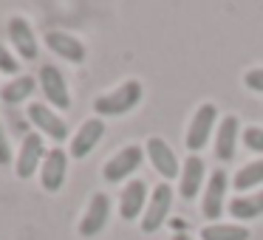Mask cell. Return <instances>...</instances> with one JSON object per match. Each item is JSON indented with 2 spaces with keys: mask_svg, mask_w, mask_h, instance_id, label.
I'll return each mask as SVG.
<instances>
[{
  "mask_svg": "<svg viewBox=\"0 0 263 240\" xmlns=\"http://www.w3.org/2000/svg\"><path fill=\"white\" fill-rule=\"evenodd\" d=\"M46 158V147H43V138L40 133H26L23 136V144H20V153H17V170L20 178H31L37 172V164H43Z\"/></svg>",
  "mask_w": 263,
  "mask_h": 240,
  "instance_id": "5b68a950",
  "label": "cell"
},
{
  "mask_svg": "<svg viewBox=\"0 0 263 240\" xmlns=\"http://www.w3.org/2000/svg\"><path fill=\"white\" fill-rule=\"evenodd\" d=\"M102 136H105V122L102 119L82 122V127L77 130V136L71 138V155H74V158H85V155L99 144Z\"/></svg>",
  "mask_w": 263,
  "mask_h": 240,
  "instance_id": "8fae6325",
  "label": "cell"
},
{
  "mask_svg": "<svg viewBox=\"0 0 263 240\" xmlns=\"http://www.w3.org/2000/svg\"><path fill=\"white\" fill-rule=\"evenodd\" d=\"M142 158H144V150H142V147H136V144H127V147H122L119 153H116L114 158H110L108 164L102 167L105 181H108V184H119V181H125V178L130 175V172H136V170H139Z\"/></svg>",
  "mask_w": 263,
  "mask_h": 240,
  "instance_id": "7a4b0ae2",
  "label": "cell"
},
{
  "mask_svg": "<svg viewBox=\"0 0 263 240\" xmlns=\"http://www.w3.org/2000/svg\"><path fill=\"white\" fill-rule=\"evenodd\" d=\"M46 46L57 54L60 59H68V63H82L85 59V46H82L77 37L65 34V31H48L46 34Z\"/></svg>",
  "mask_w": 263,
  "mask_h": 240,
  "instance_id": "4fadbf2b",
  "label": "cell"
},
{
  "mask_svg": "<svg viewBox=\"0 0 263 240\" xmlns=\"http://www.w3.org/2000/svg\"><path fill=\"white\" fill-rule=\"evenodd\" d=\"M243 144L252 153H263V127H246L243 130Z\"/></svg>",
  "mask_w": 263,
  "mask_h": 240,
  "instance_id": "7402d4cb",
  "label": "cell"
},
{
  "mask_svg": "<svg viewBox=\"0 0 263 240\" xmlns=\"http://www.w3.org/2000/svg\"><path fill=\"white\" fill-rule=\"evenodd\" d=\"M229 215L238 217V221L260 217L263 215V192H257V195H238V198L229 204Z\"/></svg>",
  "mask_w": 263,
  "mask_h": 240,
  "instance_id": "d6986e66",
  "label": "cell"
},
{
  "mask_svg": "<svg viewBox=\"0 0 263 240\" xmlns=\"http://www.w3.org/2000/svg\"><path fill=\"white\" fill-rule=\"evenodd\" d=\"M170 206H173V189L170 184H159V187L153 189V195H150L147 201V209H144V217H142V229L144 232H159L161 223L167 221V215H170Z\"/></svg>",
  "mask_w": 263,
  "mask_h": 240,
  "instance_id": "3957f363",
  "label": "cell"
},
{
  "mask_svg": "<svg viewBox=\"0 0 263 240\" xmlns=\"http://www.w3.org/2000/svg\"><path fill=\"white\" fill-rule=\"evenodd\" d=\"M9 37H12L14 48L23 59H37V37L31 31L29 20L23 17H12L9 20Z\"/></svg>",
  "mask_w": 263,
  "mask_h": 240,
  "instance_id": "9a60e30c",
  "label": "cell"
},
{
  "mask_svg": "<svg viewBox=\"0 0 263 240\" xmlns=\"http://www.w3.org/2000/svg\"><path fill=\"white\" fill-rule=\"evenodd\" d=\"M243 82H246V88H252V91L263 93V68H252V71H246Z\"/></svg>",
  "mask_w": 263,
  "mask_h": 240,
  "instance_id": "cb8c5ba5",
  "label": "cell"
},
{
  "mask_svg": "<svg viewBox=\"0 0 263 240\" xmlns=\"http://www.w3.org/2000/svg\"><path fill=\"white\" fill-rule=\"evenodd\" d=\"M204 172H206V167H204V158H201V155L193 153L187 161H184L181 175H178V192H181L184 201H190V198L198 195L201 184H204Z\"/></svg>",
  "mask_w": 263,
  "mask_h": 240,
  "instance_id": "7c38bea8",
  "label": "cell"
},
{
  "mask_svg": "<svg viewBox=\"0 0 263 240\" xmlns=\"http://www.w3.org/2000/svg\"><path fill=\"white\" fill-rule=\"evenodd\" d=\"M227 172L218 170L212 172L210 184H206V192H204V204H201V209H204V217H221L223 212V195H227Z\"/></svg>",
  "mask_w": 263,
  "mask_h": 240,
  "instance_id": "5bb4252c",
  "label": "cell"
},
{
  "mask_svg": "<svg viewBox=\"0 0 263 240\" xmlns=\"http://www.w3.org/2000/svg\"><path fill=\"white\" fill-rule=\"evenodd\" d=\"M173 240H193V237H187V234H173Z\"/></svg>",
  "mask_w": 263,
  "mask_h": 240,
  "instance_id": "484cf974",
  "label": "cell"
},
{
  "mask_svg": "<svg viewBox=\"0 0 263 240\" xmlns=\"http://www.w3.org/2000/svg\"><path fill=\"white\" fill-rule=\"evenodd\" d=\"M215 105H201L198 110H195L193 122H190V130H187V150H201L206 144V138H210L212 127H215Z\"/></svg>",
  "mask_w": 263,
  "mask_h": 240,
  "instance_id": "ba28073f",
  "label": "cell"
},
{
  "mask_svg": "<svg viewBox=\"0 0 263 240\" xmlns=\"http://www.w3.org/2000/svg\"><path fill=\"white\" fill-rule=\"evenodd\" d=\"M139 99H142V82L127 79L125 85L116 88L114 93H108V96H97L93 110H97L99 116H122V113H127V110L136 108Z\"/></svg>",
  "mask_w": 263,
  "mask_h": 240,
  "instance_id": "6da1fadb",
  "label": "cell"
},
{
  "mask_svg": "<svg viewBox=\"0 0 263 240\" xmlns=\"http://www.w3.org/2000/svg\"><path fill=\"white\" fill-rule=\"evenodd\" d=\"M235 144H238V119L235 116H223L215 133V155L221 161H232Z\"/></svg>",
  "mask_w": 263,
  "mask_h": 240,
  "instance_id": "e0dca14e",
  "label": "cell"
},
{
  "mask_svg": "<svg viewBox=\"0 0 263 240\" xmlns=\"http://www.w3.org/2000/svg\"><path fill=\"white\" fill-rule=\"evenodd\" d=\"M37 82H40L43 93H46V99L51 105H57L60 110H68L71 108L68 85H65L60 68H54V65H43V68H40V79H37Z\"/></svg>",
  "mask_w": 263,
  "mask_h": 240,
  "instance_id": "8992f818",
  "label": "cell"
},
{
  "mask_svg": "<svg viewBox=\"0 0 263 240\" xmlns=\"http://www.w3.org/2000/svg\"><path fill=\"white\" fill-rule=\"evenodd\" d=\"M0 71H3V74H17V71H20V63L6 51L3 43H0Z\"/></svg>",
  "mask_w": 263,
  "mask_h": 240,
  "instance_id": "603a6c76",
  "label": "cell"
},
{
  "mask_svg": "<svg viewBox=\"0 0 263 240\" xmlns=\"http://www.w3.org/2000/svg\"><path fill=\"white\" fill-rule=\"evenodd\" d=\"M144 150H147L150 164L156 167V172H159L161 178H176V175H181L176 153H173V147L164 142V138H159V136L147 138V147H144Z\"/></svg>",
  "mask_w": 263,
  "mask_h": 240,
  "instance_id": "52a82bcc",
  "label": "cell"
},
{
  "mask_svg": "<svg viewBox=\"0 0 263 240\" xmlns=\"http://www.w3.org/2000/svg\"><path fill=\"white\" fill-rule=\"evenodd\" d=\"M29 119L34 122L37 130L46 133L48 138H54L57 144L68 138V125H65L54 110H48L46 105H29Z\"/></svg>",
  "mask_w": 263,
  "mask_h": 240,
  "instance_id": "9c48e42d",
  "label": "cell"
},
{
  "mask_svg": "<svg viewBox=\"0 0 263 240\" xmlns=\"http://www.w3.org/2000/svg\"><path fill=\"white\" fill-rule=\"evenodd\" d=\"M144 209H147V187H144V181H130L119 198V215L125 221H133Z\"/></svg>",
  "mask_w": 263,
  "mask_h": 240,
  "instance_id": "2e32d148",
  "label": "cell"
},
{
  "mask_svg": "<svg viewBox=\"0 0 263 240\" xmlns=\"http://www.w3.org/2000/svg\"><path fill=\"white\" fill-rule=\"evenodd\" d=\"M235 189L238 192H246V189H252V187H257V184H263V158H257V161H252V164H246L243 170L235 175Z\"/></svg>",
  "mask_w": 263,
  "mask_h": 240,
  "instance_id": "44dd1931",
  "label": "cell"
},
{
  "mask_svg": "<svg viewBox=\"0 0 263 240\" xmlns=\"http://www.w3.org/2000/svg\"><path fill=\"white\" fill-rule=\"evenodd\" d=\"M108 217H110V198L102 192H97L88 204L85 215L80 221V234L82 237H97L105 226H108Z\"/></svg>",
  "mask_w": 263,
  "mask_h": 240,
  "instance_id": "277c9868",
  "label": "cell"
},
{
  "mask_svg": "<svg viewBox=\"0 0 263 240\" xmlns=\"http://www.w3.org/2000/svg\"><path fill=\"white\" fill-rule=\"evenodd\" d=\"M201 240H249V229L240 223H210L201 229Z\"/></svg>",
  "mask_w": 263,
  "mask_h": 240,
  "instance_id": "ffe728a7",
  "label": "cell"
},
{
  "mask_svg": "<svg viewBox=\"0 0 263 240\" xmlns=\"http://www.w3.org/2000/svg\"><path fill=\"white\" fill-rule=\"evenodd\" d=\"M34 88H37V79H34V76H29V74L14 76L12 82H6V85H3L0 99H3L6 105H20V102H26V99L34 93Z\"/></svg>",
  "mask_w": 263,
  "mask_h": 240,
  "instance_id": "ac0fdd59",
  "label": "cell"
},
{
  "mask_svg": "<svg viewBox=\"0 0 263 240\" xmlns=\"http://www.w3.org/2000/svg\"><path fill=\"white\" fill-rule=\"evenodd\" d=\"M65 167H68V155L63 150H48L46 158L40 164V181L48 192H57L60 187L65 184Z\"/></svg>",
  "mask_w": 263,
  "mask_h": 240,
  "instance_id": "30bf717a",
  "label": "cell"
},
{
  "mask_svg": "<svg viewBox=\"0 0 263 240\" xmlns=\"http://www.w3.org/2000/svg\"><path fill=\"white\" fill-rule=\"evenodd\" d=\"M6 164H12V147H9V138L3 133V127H0V167Z\"/></svg>",
  "mask_w": 263,
  "mask_h": 240,
  "instance_id": "d4e9b609",
  "label": "cell"
}]
</instances>
